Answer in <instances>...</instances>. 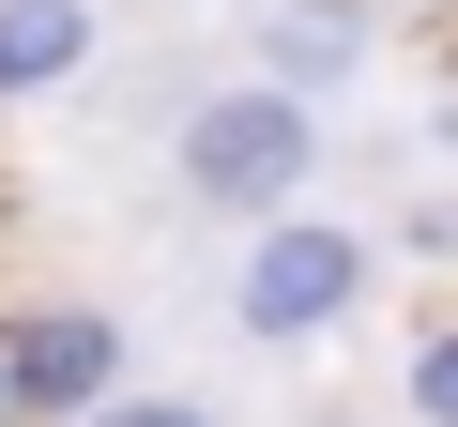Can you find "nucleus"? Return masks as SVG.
<instances>
[{
  "mask_svg": "<svg viewBox=\"0 0 458 427\" xmlns=\"http://www.w3.org/2000/svg\"><path fill=\"white\" fill-rule=\"evenodd\" d=\"M412 153H428V168H458V77L428 92V138H412Z\"/></svg>",
  "mask_w": 458,
  "mask_h": 427,
  "instance_id": "9",
  "label": "nucleus"
},
{
  "mask_svg": "<svg viewBox=\"0 0 458 427\" xmlns=\"http://www.w3.org/2000/svg\"><path fill=\"white\" fill-rule=\"evenodd\" d=\"M382 245H412V260H458V198H412V214H397Z\"/></svg>",
  "mask_w": 458,
  "mask_h": 427,
  "instance_id": "8",
  "label": "nucleus"
},
{
  "mask_svg": "<svg viewBox=\"0 0 458 427\" xmlns=\"http://www.w3.org/2000/svg\"><path fill=\"white\" fill-rule=\"evenodd\" d=\"M107 77V0H0V107H62Z\"/></svg>",
  "mask_w": 458,
  "mask_h": 427,
  "instance_id": "5",
  "label": "nucleus"
},
{
  "mask_svg": "<svg viewBox=\"0 0 458 427\" xmlns=\"http://www.w3.org/2000/svg\"><path fill=\"white\" fill-rule=\"evenodd\" d=\"M77 427H229V412H214L199 381H123V397H107V412H77Z\"/></svg>",
  "mask_w": 458,
  "mask_h": 427,
  "instance_id": "7",
  "label": "nucleus"
},
{
  "mask_svg": "<svg viewBox=\"0 0 458 427\" xmlns=\"http://www.w3.org/2000/svg\"><path fill=\"white\" fill-rule=\"evenodd\" d=\"M382 290V230H352V214H276V230H229V336L245 351H321L352 336Z\"/></svg>",
  "mask_w": 458,
  "mask_h": 427,
  "instance_id": "2",
  "label": "nucleus"
},
{
  "mask_svg": "<svg viewBox=\"0 0 458 427\" xmlns=\"http://www.w3.org/2000/svg\"><path fill=\"white\" fill-rule=\"evenodd\" d=\"M321 153H336V107L276 92V77H214L168 107V198L214 214V230H276V214L321 198Z\"/></svg>",
  "mask_w": 458,
  "mask_h": 427,
  "instance_id": "1",
  "label": "nucleus"
},
{
  "mask_svg": "<svg viewBox=\"0 0 458 427\" xmlns=\"http://www.w3.org/2000/svg\"><path fill=\"white\" fill-rule=\"evenodd\" d=\"M367 62H382V16H367V0H260V16H245V77H276L306 107H352Z\"/></svg>",
  "mask_w": 458,
  "mask_h": 427,
  "instance_id": "4",
  "label": "nucleus"
},
{
  "mask_svg": "<svg viewBox=\"0 0 458 427\" xmlns=\"http://www.w3.org/2000/svg\"><path fill=\"white\" fill-rule=\"evenodd\" d=\"M138 381V336L123 306L92 290H31V306H0V397H16V427H77Z\"/></svg>",
  "mask_w": 458,
  "mask_h": 427,
  "instance_id": "3",
  "label": "nucleus"
},
{
  "mask_svg": "<svg viewBox=\"0 0 458 427\" xmlns=\"http://www.w3.org/2000/svg\"><path fill=\"white\" fill-rule=\"evenodd\" d=\"M0 427H16V397H0Z\"/></svg>",
  "mask_w": 458,
  "mask_h": 427,
  "instance_id": "10",
  "label": "nucleus"
},
{
  "mask_svg": "<svg viewBox=\"0 0 458 427\" xmlns=\"http://www.w3.org/2000/svg\"><path fill=\"white\" fill-rule=\"evenodd\" d=\"M397 412H412V427H458V306L412 321V351H397Z\"/></svg>",
  "mask_w": 458,
  "mask_h": 427,
  "instance_id": "6",
  "label": "nucleus"
}]
</instances>
